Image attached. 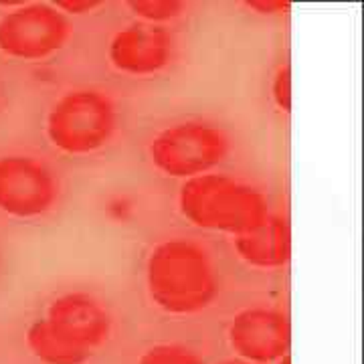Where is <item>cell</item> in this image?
Wrapping results in <instances>:
<instances>
[{
    "mask_svg": "<svg viewBox=\"0 0 364 364\" xmlns=\"http://www.w3.org/2000/svg\"><path fill=\"white\" fill-rule=\"evenodd\" d=\"M146 284L152 301L174 316L203 312L219 294V277L210 255L186 239L164 241L150 253Z\"/></svg>",
    "mask_w": 364,
    "mask_h": 364,
    "instance_id": "obj_1",
    "label": "cell"
},
{
    "mask_svg": "<svg viewBox=\"0 0 364 364\" xmlns=\"http://www.w3.org/2000/svg\"><path fill=\"white\" fill-rule=\"evenodd\" d=\"M178 205L196 227L235 237L255 229L269 215L267 200L257 188L223 174H203L184 182Z\"/></svg>",
    "mask_w": 364,
    "mask_h": 364,
    "instance_id": "obj_2",
    "label": "cell"
},
{
    "mask_svg": "<svg viewBox=\"0 0 364 364\" xmlns=\"http://www.w3.org/2000/svg\"><path fill=\"white\" fill-rule=\"evenodd\" d=\"M114 102L97 90L65 93L47 116V138L65 154H91L104 148L116 132Z\"/></svg>",
    "mask_w": 364,
    "mask_h": 364,
    "instance_id": "obj_3",
    "label": "cell"
},
{
    "mask_svg": "<svg viewBox=\"0 0 364 364\" xmlns=\"http://www.w3.org/2000/svg\"><path fill=\"white\" fill-rule=\"evenodd\" d=\"M229 154L227 134L207 122H182L162 130L150 144L152 164L166 176L196 178Z\"/></svg>",
    "mask_w": 364,
    "mask_h": 364,
    "instance_id": "obj_4",
    "label": "cell"
},
{
    "mask_svg": "<svg viewBox=\"0 0 364 364\" xmlns=\"http://www.w3.org/2000/svg\"><path fill=\"white\" fill-rule=\"evenodd\" d=\"M67 16L53 4H21L0 18V51L21 61H39L65 47Z\"/></svg>",
    "mask_w": 364,
    "mask_h": 364,
    "instance_id": "obj_5",
    "label": "cell"
},
{
    "mask_svg": "<svg viewBox=\"0 0 364 364\" xmlns=\"http://www.w3.org/2000/svg\"><path fill=\"white\" fill-rule=\"evenodd\" d=\"M59 196V182L47 164L31 156H0V210L16 219L49 213Z\"/></svg>",
    "mask_w": 364,
    "mask_h": 364,
    "instance_id": "obj_6",
    "label": "cell"
},
{
    "mask_svg": "<svg viewBox=\"0 0 364 364\" xmlns=\"http://www.w3.org/2000/svg\"><path fill=\"white\" fill-rule=\"evenodd\" d=\"M229 342L239 358L255 364L279 363L291 344V328L286 314L269 308L239 312L229 326Z\"/></svg>",
    "mask_w": 364,
    "mask_h": 364,
    "instance_id": "obj_7",
    "label": "cell"
},
{
    "mask_svg": "<svg viewBox=\"0 0 364 364\" xmlns=\"http://www.w3.org/2000/svg\"><path fill=\"white\" fill-rule=\"evenodd\" d=\"M45 320L61 338L91 356L112 334V316L87 294H65L57 298L49 306Z\"/></svg>",
    "mask_w": 364,
    "mask_h": 364,
    "instance_id": "obj_8",
    "label": "cell"
},
{
    "mask_svg": "<svg viewBox=\"0 0 364 364\" xmlns=\"http://www.w3.org/2000/svg\"><path fill=\"white\" fill-rule=\"evenodd\" d=\"M109 61L128 75H152L172 59V37L158 25L134 23L117 31L109 43Z\"/></svg>",
    "mask_w": 364,
    "mask_h": 364,
    "instance_id": "obj_9",
    "label": "cell"
},
{
    "mask_svg": "<svg viewBox=\"0 0 364 364\" xmlns=\"http://www.w3.org/2000/svg\"><path fill=\"white\" fill-rule=\"evenodd\" d=\"M239 257L259 269L284 267L291 257V231L286 219L267 215L247 233L235 237Z\"/></svg>",
    "mask_w": 364,
    "mask_h": 364,
    "instance_id": "obj_10",
    "label": "cell"
},
{
    "mask_svg": "<svg viewBox=\"0 0 364 364\" xmlns=\"http://www.w3.org/2000/svg\"><path fill=\"white\" fill-rule=\"evenodd\" d=\"M26 346L43 364H85L91 358V354L61 338L45 318L28 326Z\"/></svg>",
    "mask_w": 364,
    "mask_h": 364,
    "instance_id": "obj_11",
    "label": "cell"
},
{
    "mask_svg": "<svg viewBox=\"0 0 364 364\" xmlns=\"http://www.w3.org/2000/svg\"><path fill=\"white\" fill-rule=\"evenodd\" d=\"M130 9L136 16L142 18V23L156 25L181 16L184 4L178 0H134L130 2Z\"/></svg>",
    "mask_w": 364,
    "mask_h": 364,
    "instance_id": "obj_12",
    "label": "cell"
},
{
    "mask_svg": "<svg viewBox=\"0 0 364 364\" xmlns=\"http://www.w3.org/2000/svg\"><path fill=\"white\" fill-rule=\"evenodd\" d=\"M138 364H205V360L181 344H158L144 352Z\"/></svg>",
    "mask_w": 364,
    "mask_h": 364,
    "instance_id": "obj_13",
    "label": "cell"
},
{
    "mask_svg": "<svg viewBox=\"0 0 364 364\" xmlns=\"http://www.w3.org/2000/svg\"><path fill=\"white\" fill-rule=\"evenodd\" d=\"M273 102L277 104V107L282 112H289L291 109V71L289 67H282L272 83Z\"/></svg>",
    "mask_w": 364,
    "mask_h": 364,
    "instance_id": "obj_14",
    "label": "cell"
},
{
    "mask_svg": "<svg viewBox=\"0 0 364 364\" xmlns=\"http://www.w3.org/2000/svg\"><path fill=\"white\" fill-rule=\"evenodd\" d=\"M100 4H102V2H97V0H59L55 6H57L63 14H85L91 13V11H95Z\"/></svg>",
    "mask_w": 364,
    "mask_h": 364,
    "instance_id": "obj_15",
    "label": "cell"
},
{
    "mask_svg": "<svg viewBox=\"0 0 364 364\" xmlns=\"http://www.w3.org/2000/svg\"><path fill=\"white\" fill-rule=\"evenodd\" d=\"M247 4L251 6V9L259 11L261 14H279L289 9V4H287V2H279V0H267V2H263V0H255V2H247Z\"/></svg>",
    "mask_w": 364,
    "mask_h": 364,
    "instance_id": "obj_16",
    "label": "cell"
},
{
    "mask_svg": "<svg viewBox=\"0 0 364 364\" xmlns=\"http://www.w3.org/2000/svg\"><path fill=\"white\" fill-rule=\"evenodd\" d=\"M217 364H255V363H249V360H243V358H229V360H223V363Z\"/></svg>",
    "mask_w": 364,
    "mask_h": 364,
    "instance_id": "obj_17",
    "label": "cell"
},
{
    "mask_svg": "<svg viewBox=\"0 0 364 364\" xmlns=\"http://www.w3.org/2000/svg\"><path fill=\"white\" fill-rule=\"evenodd\" d=\"M279 364H291V360H289V356H286V358H282V360H279Z\"/></svg>",
    "mask_w": 364,
    "mask_h": 364,
    "instance_id": "obj_18",
    "label": "cell"
}]
</instances>
